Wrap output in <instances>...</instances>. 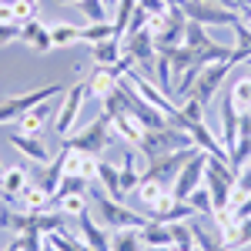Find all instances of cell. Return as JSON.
Returning a JSON list of instances; mask_svg holds the SVG:
<instances>
[{"label": "cell", "instance_id": "1", "mask_svg": "<svg viewBox=\"0 0 251 251\" xmlns=\"http://www.w3.org/2000/svg\"><path fill=\"white\" fill-rule=\"evenodd\" d=\"M184 148H198L194 137L188 131H181V127H174V124H164L157 131H144L141 144H137V154L144 157V161H157V157L184 151Z\"/></svg>", "mask_w": 251, "mask_h": 251}, {"label": "cell", "instance_id": "2", "mask_svg": "<svg viewBox=\"0 0 251 251\" xmlns=\"http://www.w3.org/2000/svg\"><path fill=\"white\" fill-rule=\"evenodd\" d=\"M0 228L3 231H14V234H24V231H40L44 238L54 234L64 228V211H0Z\"/></svg>", "mask_w": 251, "mask_h": 251}, {"label": "cell", "instance_id": "3", "mask_svg": "<svg viewBox=\"0 0 251 251\" xmlns=\"http://www.w3.org/2000/svg\"><path fill=\"white\" fill-rule=\"evenodd\" d=\"M91 198H94V204H97V221H100L107 231H117V228H144V225H148L144 214H134L124 201H114L111 194H104L100 184L91 188Z\"/></svg>", "mask_w": 251, "mask_h": 251}, {"label": "cell", "instance_id": "4", "mask_svg": "<svg viewBox=\"0 0 251 251\" xmlns=\"http://www.w3.org/2000/svg\"><path fill=\"white\" fill-rule=\"evenodd\" d=\"M111 141H114V124H111V117H107V114H100V117H94L87 127H80L77 134L64 137L60 148H71V151H84V154L100 157V154H104V148H111Z\"/></svg>", "mask_w": 251, "mask_h": 251}, {"label": "cell", "instance_id": "5", "mask_svg": "<svg viewBox=\"0 0 251 251\" xmlns=\"http://www.w3.org/2000/svg\"><path fill=\"white\" fill-rule=\"evenodd\" d=\"M204 188L211 194L214 211H225L234 204V168L225 157H208V171H204Z\"/></svg>", "mask_w": 251, "mask_h": 251}, {"label": "cell", "instance_id": "6", "mask_svg": "<svg viewBox=\"0 0 251 251\" xmlns=\"http://www.w3.org/2000/svg\"><path fill=\"white\" fill-rule=\"evenodd\" d=\"M64 84H44L37 91H24V94H14V97H3L0 100V124H10V121H17L20 114H27L30 107H37V104H47V100H54V97H64Z\"/></svg>", "mask_w": 251, "mask_h": 251}, {"label": "cell", "instance_id": "7", "mask_svg": "<svg viewBox=\"0 0 251 251\" xmlns=\"http://www.w3.org/2000/svg\"><path fill=\"white\" fill-rule=\"evenodd\" d=\"M228 71H231V60H211V64L198 67V74H194V80H191V87H188V94H184V97H194L201 107H208L211 97L221 91V84H225V77H228Z\"/></svg>", "mask_w": 251, "mask_h": 251}, {"label": "cell", "instance_id": "8", "mask_svg": "<svg viewBox=\"0 0 251 251\" xmlns=\"http://www.w3.org/2000/svg\"><path fill=\"white\" fill-rule=\"evenodd\" d=\"M208 151H194L188 161H184V168L177 171V177H174V188H171V194H174V201H188L201 184H204V171H208Z\"/></svg>", "mask_w": 251, "mask_h": 251}, {"label": "cell", "instance_id": "9", "mask_svg": "<svg viewBox=\"0 0 251 251\" xmlns=\"http://www.w3.org/2000/svg\"><path fill=\"white\" fill-rule=\"evenodd\" d=\"M84 100H87V84H84V80L71 84V87L64 91V104H60L57 121H54V131L60 134V141L74 134V124H77V114H80V107H84Z\"/></svg>", "mask_w": 251, "mask_h": 251}, {"label": "cell", "instance_id": "10", "mask_svg": "<svg viewBox=\"0 0 251 251\" xmlns=\"http://www.w3.org/2000/svg\"><path fill=\"white\" fill-rule=\"evenodd\" d=\"M181 10H184V17H188V20L204 24V27H218V24L234 27V24L241 20V14H238V10L218 7V3H208V0H184V3H181Z\"/></svg>", "mask_w": 251, "mask_h": 251}, {"label": "cell", "instance_id": "11", "mask_svg": "<svg viewBox=\"0 0 251 251\" xmlns=\"http://www.w3.org/2000/svg\"><path fill=\"white\" fill-rule=\"evenodd\" d=\"M194 151H198V148H184V151L164 154V157H157V161H148V168H144V174H141V177H151V181H161V184L174 188V177H177V171L184 168V161H188Z\"/></svg>", "mask_w": 251, "mask_h": 251}, {"label": "cell", "instance_id": "12", "mask_svg": "<svg viewBox=\"0 0 251 251\" xmlns=\"http://www.w3.org/2000/svg\"><path fill=\"white\" fill-rule=\"evenodd\" d=\"M124 57H131L134 64H154L157 57V47H154V34L144 27V30H134V34H127L124 37Z\"/></svg>", "mask_w": 251, "mask_h": 251}, {"label": "cell", "instance_id": "13", "mask_svg": "<svg viewBox=\"0 0 251 251\" xmlns=\"http://www.w3.org/2000/svg\"><path fill=\"white\" fill-rule=\"evenodd\" d=\"M64 157V174H74V177H84V181H97V161L100 157L84 154V151H71V148H60L57 151Z\"/></svg>", "mask_w": 251, "mask_h": 251}, {"label": "cell", "instance_id": "14", "mask_svg": "<svg viewBox=\"0 0 251 251\" xmlns=\"http://www.w3.org/2000/svg\"><path fill=\"white\" fill-rule=\"evenodd\" d=\"M238 124H241V111L234 107L231 94H228V87H225V97H221V144H225L228 157H231L234 141H238Z\"/></svg>", "mask_w": 251, "mask_h": 251}, {"label": "cell", "instance_id": "15", "mask_svg": "<svg viewBox=\"0 0 251 251\" xmlns=\"http://www.w3.org/2000/svg\"><path fill=\"white\" fill-rule=\"evenodd\" d=\"M20 40L30 47V50H37V54H50L54 50V44H50V24H44V20H27V24H20Z\"/></svg>", "mask_w": 251, "mask_h": 251}, {"label": "cell", "instance_id": "16", "mask_svg": "<svg viewBox=\"0 0 251 251\" xmlns=\"http://www.w3.org/2000/svg\"><path fill=\"white\" fill-rule=\"evenodd\" d=\"M77 228H80V238H84L94 251H111V231H107L100 221H94L91 211L77 214Z\"/></svg>", "mask_w": 251, "mask_h": 251}, {"label": "cell", "instance_id": "17", "mask_svg": "<svg viewBox=\"0 0 251 251\" xmlns=\"http://www.w3.org/2000/svg\"><path fill=\"white\" fill-rule=\"evenodd\" d=\"M7 141H10V148H17V151L27 157V161H37V164H47V161H50V151L44 148V141H40L37 134L14 131V134H7Z\"/></svg>", "mask_w": 251, "mask_h": 251}, {"label": "cell", "instance_id": "18", "mask_svg": "<svg viewBox=\"0 0 251 251\" xmlns=\"http://www.w3.org/2000/svg\"><path fill=\"white\" fill-rule=\"evenodd\" d=\"M27 181H30V177H27L24 168H3V171H0V198H3V201H17L20 191L27 188Z\"/></svg>", "mask_w": 251, "mask_h": 251}, {"label": "cell", "instance_id": "19", "mask_svg": "<svg viewBox=\"0 0 251 251\" xmlns=\"http://www.w3.org/2000/svg\"><path fill=\"white\" fill-rule=\"evenodd\" d=\"M111 124H114V134L121 137L124 144H131V148L141 144V137H144V124H141L134 114H117V117H111Z\"/></svg>", "mask_w": 251, "mask_h": 251}, {"label": "cell", "instance_id": "20", "mask_svg": "<svg viewBox=\"0 0 251 251\" xmlns=\"http://www.w3.org/2000/svg\"><path fill=\"white\" fill-rule=\"evenodd\" d=\"M124 57V44L117 37H107L100 40V44H91V60H94L97 67H111V64H117V60Z\"/></svg>", "mask_w": 251, "mask_h": 251}, {"label": "cell", "instance_id": "21", "mask_svg": "<svg viewBox=\"0 0 251 251\" xmlns=\"http://www.w3.org/2000/svg\"><path fill=\"white\" fill-rule=\"evenodd\" d=\"M50 111H54V104L47 100V104H37V107H30L27 114L17 117V127L24 131V134H37L44 131V124H47V117H50Z\"/></svg>", "mask_w": 251, "mask_h": 251}, {"label": "cell", "instance_id": "22", "mask_svg": "<svg viewBox=\"0 0 251 251\" xmlns=\"http://www.w3.org/2000/svg\"><path fill=\"white\" fill-rule=\"evenodd\" d=\"M97 184L104 188V194H111L114 201H124L127 194L121 191V174H117V164L111 161H97Z\"/></svg>", "mask_w": 251, "mask_h": 251}, {"label": "cell", "instance_id": "23", "mask_svg": "<svg viewBox=\"0 0 251 251\" xmlns=\"http://www.w3.org/2000/svg\"><path fill=\"white\" fill-rule=\"evenodd\" d=\"M60 177H64V157H50L47 164H37V174H34V181H37L40 188H47V191L54 194L60 188Z\"/></svg>", "mask_w": 251, "mask_h": 251}, {"label": "cell", "instance_id": "24", "mask_svg": "<svg viewBox=\"0 0 251 251\" xmlns=\"http://www.w3.org/2000/svg\"><path fill=\"white\" fill-rule=\"evenodd\" d=\"M87 204H91V194H87V191H74V194H54V198H50V208H54V211L74 214V218L87 211Z\"/></svg>", "mask_w": 251, "mask_h": 251}, {"label": "cell", "instance_id": "25", "mask_svg": "<svg viewBox=\"0 0 251 251\" xmlns=\"http://www.w3.org/2000/svg\"><path fill=\"white\" fill-rule=\"evenodd\" d=\"M50 198L54 194L47 191V188H40L37 181H27V188L20 191V204H24V211H47Z\"/></svg>", "mask_w": 251, "mask_h": 251}, {"label": "cell", "instance_id": "26", "mask_svg": "<svg viewBox=\"0 0 251 251\" xmlns=\"http://www.w3.org/2000/svg\"><path fill=\"white\" fill-rule=\"evenodd\" d=\"M141 238H144V248H171V225H164V221H151L148 218V225L141 228Z\"/></svg>", "mask_w": 251, "mask_h": 251}, {"label": "cell", "instance_id": "27", "mask_svg": "<svg viewBox=\"0 0 251 251\" xmlns=\"http://www.w3.org/2000/svg\"><path fill=\"white\" fill-rule=\"evenodd\" d=\"M228 60H231V67L251 60V27L245 24V20L234 24V47H231V57H228Z\"/></svg>", "mask_w": 251, "mask_h": 251}, {"label": "cell", "instance_id": "28", "mask_svg": "<svg viewBox=\"0 0 251 251\" xmlns=\"http://www.w3.org/2000/svg\"><path fill=\"white\" fill-rule=\"evenodd\" d=\"M137 148L134 151H127V154L121 157V168H117V174H121V191L124 194H134L137 191V184H141V171H137Z\"/></svg>", "mask_w": 251, "mask_h": 251}, {"label": "cell", "instance_id": "29", "mask_svg": "<svg viewBox=\"0 0 251 251\" xmlns=\"http://www.w3.org/2000/svg\"><path fill=\"white\" fill-rule=\"evenodd\" d=\"M111 251H144L141 228H117V231H111Z\"/></svg>", "mask_w": 251, "mask_h": 251}, {"label": "cell", "instance_id": "30", "mask_svg": "<svg viewBox=\"0 0 251 251\" xmlns=\"http://www.w3.org/2000/svg\"><path fill=\"white\" fill-rule=\"evenodd\" d=\"M228 94H231L234 107L241 111V114H251V77L241 71L238 77L231 80V87H228Z\"/></svg>", "mask_w": 251, "mask_h": 251}, {"label": "cell", "instance_id": "31", "mask_svg": "<svg viewBox=\"0 0 251 251\" xmlns=\"http://www.w3.org/2000/svg\"><path fill=\"white\" fill-rule=\"evenodd\" d=\"M164 194H171L168 184H161V181H151V177H141V184H137V198H141V204L151 211L157 201L164 198Z\"/></svg>", "mask_w": 251, "mask_h": 251}, {"label": "cell", "instance_id": "32", "mask_svg": "<svg viewBox=\"0 0 251 251\" xmlns=\"http://www.w3.org/2000/svg\"><path fill=\"white\" fill-rule=\"evenodd\" d=\"M47 245H50V248H57V251H94L84 238H74L71 231H64V228L54 231V234H47Z\"/></svg>", "mask_w": 251, "mask_h": 251}, {"label": "cell", "instance_id": "33", "mask_svg": "<svg viewBox=\"0 0 251 251\" xmlns=\"http://www.w3.org/2000/svg\"><path fill=\"white\" fill-rule=\"evenodd\" d=\"M134 10H137V0H117L114 3V37L121 40L124 34H127V24H131V17H134Z\"/></svg>", "mask_w": 251, "mask_h": 251}, {"label": "cell", "instance_id": "34", "mask_svg": "<svg viewBox=\"0 0 251 251\" xmlns=\"http://www.w3.org/2000/svg\"><path fill=\"white\" fill-rule=\"evenodd\" d=\"M50 44L54 47H74V44H80V27H74V24H50Z\"/></svg>", "mask_w": 251, "mask_h": 251}, {"label": "cell", "instance_id": "35", "mask_svg": "<svg viewBox=\"0 0 251 251\" xmlns=\"http://www.w3.org/2000/svg\"><path fill=\"white\" fill-rule=\"evenodd\" d=\"M84 84H87V97H104L117 84V77L107 71V67H97L94 74H91V80H84Z\"/></svg>", "mask_w": 251, "mask_h": 251}, {"label": "cell", "instance_id": "36", "mask_svg": "<svg viewBox=\"0 0 251 251\" xmlns=\"http://www.w3.org/2000/svg\"><path fill=\"white\" fill-rule=\"evenodd\" d=\"M114 37V24L107 20V24H87V27H80V44H100V40Z\"/></svg>", "mask_w": 251, "mask_h": 251}, {"label": "cell", "instance_id": "37", "mask_svg": "<svg viewBox=\"0 0 251 251\" xmlns=\"http://www.w3.org/2000/svg\"><path fill=\"white\" fill-rule=\"evenodd\" d=\"M77 7H80V14L87 17V24H107V10L111 7L104 0H80Z\"/></svg>", "mask_w": 251, "mask_h": 251}, {"label": "cell", "instance_id": "38", "mask_svg": "<svg viewBox=\"0 0 251 251\" xmlns=\"http://www.w3.org/2000/svg\"><path fill=\"white\" fill-rule=\"evenodd\" d=\"M10 10H14V24H27L37 17V3L30 0H10Z\"/></svg>", "mask_w": 251, "mask_h": 251}, {"label": "cell", "instance_id": "39", "mask_svg": "<svg viewBox=\"0 0 251 251\" xmlns=\"http://www.w3.org/2000/svg\"><path fill=\"white\" fill-rule=\"evenodd\" d=\"M188 204H191V208H194L198 214H214L211 194H208V188H204V184H201V188H198V191H194L191 198H188Z\"/></svg>", "mask_w": 251, "mask_h": 251}, {"label": "cell", "instance_id": "40", "mask_svg": "<svg viewBox=\"0 0 251 251\" xmlns=\"http://www.w3.org/2000/svg\"><path fill=\"white\" fill-rule=\"evenodd\" d=\"M251 194V161H245L238 171H234V198Z\"/></svg>", "mask_w": 251, "mask_h": 251}, {"label": "cell", "instance_id": "41", "mask_svg": "<svg viewBox=\"0 0 251 251\" xmlns=\"http://www.w3.org/2000/svg\"><path fill=\"white\" fill-rule=\"evenodd\" d=\"M20 40V24H0V47Z\"/></svg>", "mask_w": 251, "mask_h": 251}, {"label": "cell", "instance_id": "42", "mask_svg": "<svg viewBox=\"0 0 251 251\" xmlns=\"http://www.w3.org/2000/svg\"><path fill=\"white\" fill-rule=\"evenodd\" d=\"M137 7H141L148 17H154V14H164V10H168V3H164V0H137Z\"/></svg>", "mask_w": 251, "mask_h": 251}, {"label": "cell", "instance_id": "43", "mask_svg": "<svg viewBox=\"0 0 251 251\" xmlns=\"http://www.w3.org/2000/svg\"><path fill=\"white\" fill-rule=\"evenodd\" d=\"M208 3H218V7H228V10H238L241 14V3L238 0H208Z\"/></svg>", "mask_w": 251, "mask_h": 251}, {"label": "cell", "instance_id": "44", "mask_svg": "<svg viewBox=\"0 0 251 251\" xmlns=\"http://www.w3.org/2000/svg\"><path fill=\"white\" fill-rule=\"evenodd\" d=\"M241 20L251 27V3H245V7H241Z\"/></svg>", "mask_w": 251, "mask_h": 251}, {"label": "cell", "instance_id": "45", "mask_svg": "<svg viewBox=\"0 0 251 251\" xmlns=\"http://www.w3.org/2000/svg\"><path fill=\"white\" fill-rule=\"evenodd\" d=\"M164 3H168V7H181L184 0H164Z\"/></svg>", "mask_w": 251, "mask_h": 251}, {"label": "cell", "instance_id": "46", "mask_svg": "<svg viewBox=\"0 0 251 251\" xmlns=\"http://www.w3.org/2000/svg\"><path fill=\"white\" fill-rule=\"evenodd\" d=\"M7 251H20V245H17V241H10V248H7Z\"/></svg>", "mask_w": 251, "mask_h": 251}, {"label": "cell", "instance_id": "47", "mask_svg": "<svg viewBox=\"0 0 251 251\" xmlns=\"http://www.w3.org/2000/svg\"><path fill=\"white\" fill-rule=\"evenodd\" d=\"M104 3H107V7H111V10H114V3H117V0H104Z\"/></svg>", "mask_w": 251, "mask_h": 251}, {"label": "cell", "instance_id": "48", "mask_svg": "<svg viewBox=\"0 0 251 251\" xmlns=\"http://www.w3.org/2000/svg\"><path fill=\"white\" fill-rule=\"evenodd\" d=\"M57 3H80V0H57Z\"/></svg>", "mask_w": 251, "mask_h": 251}, {"label": "cell", "instance_id": "49", "mask_svg": "<svg viewBox=\"0 0 251 251\" xmlns=\"http://www.w3.org/2000/svg\"><path fill=\"white\" fill-rule=\"evenodd\" d=\"M238 3H241V7H245V3H248V0H238Z\"/></svg>", "mask_w": 251, "mask_h": 251}, {"label": "cell", "instance_id": "50", "mask_svg": "<svg viewBox=\"0 0 251 251\" xmlns=\"http://www.w3.org/2000/svg\"><path fill=\"white\" fill-rule=\"evenodd\" d=\"M47 251H57V248H50V245H47Z\"/></svg>", "mask_w": 251, "mask_h": 251}, {"label": "cell", "instance_id": "51", "mask_svg": "<svg viewBox=\"0 0 251 251\" xmlns=\"http://www.w3.org/2000/svg\"><path fill=\"white\" fill-rule=\"evenodd\" d=\"M30 3H37V0H30Z\"/></svg>", "mask_w": 251, "mask_h": 251}, {"label": "cell", "instance_id": "52", "mask_svg": "<svg viewBox=\"0 0 251 251\" xmlns=\"http://www.w3.org/2000/svg\"><path fill=\"white\" fill-rule=\"evenodd\" d=\"M0 171H3V164H0Z\"/></svg>", "mask_w": 251, "mask_h": 251}, {"label": "cell", "instance_id": "53", "mask_svg": "<svg viewBox=\"0 0 251 251\" xmlns=\"http://www.w3.org/2000/svg\"><path fill=\"white\" fill-rule=\"evenodd\" d=\"M44 251H47V248H44Z\"/></svg>", "mask_w": 251, "mask_h": 251}]
</instances>
